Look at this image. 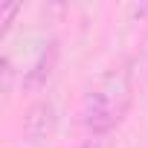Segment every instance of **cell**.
Segmentation results:
<instances>
[{
    "instance_id": "obj_1",
    "label": "cell",
    "mask_w": 148,
    "mask_h": 148,
    "mask_svg": "<svg viewBox=\"0 0 148 148\" xmlns=\"http://www.w3.org/2000/svg\"><path fill=\"white\" fill-rule=\"evenodd\" d=\"M134 105V70L119 64L108 70L105 76L84 93L82 99V125L87 136H108L119 128Z\"/></svg>"
},
{
    "instance_id": "obj_2",
    "label": "cell",
    "mask_w": 148,
    "mask_h": 148,
    "mask_svg": "<svg viewBox=\"0 0 148 148\" xmlns=\"http://www.w3.org/2000/svg\"><path fill=\"white\" fill-rule=\"evenodd\" d=\"M55 125H58V108L52 99H35L29 108H26V116H23V142L29 148H38L44 142H49V136L55 134Z\"/></svg>"
},
{
    "instance_id": "obj_3",
    "label": "cell",
    "mask_w": 148,
    "mask_h": 148,
    "mask_svg": "<svg viewBox=\"0 0 148 148\" xmlns=\"http://www.w3.org/2000/svg\"><path fill=\"white\" fill-rule=\"evenodd\" d=\"M58 58H61V47H58V41H55V38L44 41L41 49L35 52L32 64L23 70V76H21V87H23V93H41V90L49 84L52 73H55V67H58Z\"/></svg>"
},
{
    "instance_id": "obj_4",
    "label": "cell",
    "mask_w": 148,
    "mask_h": 148,
    "mask_svg": "<svg viewBox=\"0 0 148 148\" xmlns=\"http://www.w3.org/2000/svg\"><path fill=\"white\" fill-rule=\"evenodd\" d=\"M23 9V3H3L0 6V23H3V29H0V38H3L9 29H12V21H15V15Z\"/></svg>"
},
{
    "instance_id": "obj_5",
    "label": "cell",
    "mask_w": 148,
    "mask_h": 148,
    "mask_svg": "<svg viewBox=\"0 0 148 148\" xmlns=\"http://www.w3.org/2000/svg\"><path fill=\"white\" fill-rule=\"evenodd\" d=\"M3 90L9 93L12 90V79H15V67H12V61H9V55H3Z\"/></svg>"
},
{
    "instance_id": "obj_6",
    "label": "cell",
    "mask_w": 148,
    "mask_h": 148,
    "mask_svg": "<svg viewBox=\"0 0 148 148\" xmlns=\"http://www.w3.org/2000/svg\"><path fill=\"white\" fill-rule=\"evenodd\" d=\"M82 148H113V139L110 136H87Z\"/></svg>"
}]
</instances>
